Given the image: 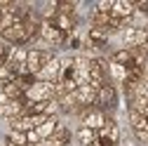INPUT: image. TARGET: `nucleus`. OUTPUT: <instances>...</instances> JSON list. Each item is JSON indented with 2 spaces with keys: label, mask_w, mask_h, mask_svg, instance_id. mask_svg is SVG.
I'll list each match as a JSON object with an SVG mask.
<instances>
[{
  "label": "nucleus",
  "mask_w": 148,
  "mask_h": 146,
  "mask_svg": "<svg viewBox=\"0 0 148 146\" xmlns=\"http://www.w3.org/2000/svg\"><path fill=\"white\" fill-rule=\"evenodd\" d=\"M61 125V120H59V116H52V118H47L40 127H35V132H38V137L40 139H49L54 132H57V127Z\"/></svg>",
  "instance_id": "obj_13"
},
{
  "label": "nucleus",
  "mask_w": 148,
  "mask_h": 146,
  "mask_svg": "<svg viewBox=\"0 0 148 146\" xmlns=\"http://www.w3.org/2000/svg\"><path fill=\"white\" fill-rule=\"evenodd\" d=\"M75 139H78V144L80 146H92V141L97 139V132L94 130H89V127H78V132H75Z\"/></svg>",
  "instance_id": "obj_17"
},
{
  "label": "nucleus",
  "mask_w": 148,
  "mask_h": 146,
  "mask_svg": "<svg viewBox=\"0 0 148 146\" xmlns=\"http://www.w3.org/2000/svg\"><path fill=\"white\" fill-rule=\"evenodd\" d=\"M5 144H7V146H28L26 132H16V130H7V134H5Z\"/></svg>",
  "instance_id": "obj_16"
},
{
  "label": "nucleus",
  "mask_w": 148,
  "mask_h": 146,
  "mask_svg": "<svg viewBox=\"0 0 148 146\" xmlns=\"http://www.w3.org/2000/svg\"><path fill=\"white\" fill-rule=\"evenodd\" d=\"M57 57L52 50H38V47H28V57H26V73L28 76H38V73Z\"/></svg>",
  "instance_id": "obj_1"
},
{
  "label": "nucleus",
  "mask_w": 148,
  "mask_h": 146,
  "mask_svg": "<svg viewBox=\"0 0 148 146\" xmlns=\"http://www.w3.org/2000/svg\"><path fill=\"white\" fill-rule=\"evenodd\" d=\"M0 19H3V5H0Z\"/></svg>",
  "instance_id": "obj_19"
},
{
  "label": "nucleus",
  "mask_w": 148,
  "mask_h": 146,
  "mask_svg": "<svg viewBox=\"0 0 148 146\" xmlns=\"http://www.w3.org/2000/svg\"><path fill=\"white\" fill-rule=\"evenodd\" d=\"M38 38H40L49 50H54V47H61V45L66 43L68 35H66L64 31H59L52 21H42V24H40V35H38Z\"/></svg>",
  "instance_id": "obj_3"
},
{
  "label": "nucleus",
  "mask_w": 148,
  "mask_h": 146,
  "mask_svg": "<svg viewBox=\"0 0 148 146\" xmlns=\"http://www.w3.org/2000/svg\"><path fill=\"white\" fill-rule=\"evenodd\" d=\"M110 61H115V64H122V66H132V64H134V54H132V50L118 47L113 54H110Z\"/></svg>",
  "instance_id": "obj_15"
},
{
  "label": "nucleus",
  "mask_w": 148,
  "mask_h": 146,
  "mask_svg": "<svg viewBox=\"0 0 148 146\" xmlns=\"http://www.w3.org/2000/svg\"><path fill=\"white\" fill-rule=\"evenodd\" d=\"M97 92H99V90H94L92 85H82V87H78V90H75V97H78L80 108L97 106Z\"/></svg>",
  "instance_id": "obj_8"
},
{
  "label": "nucleus",
  "mask_w": 148,
  "mask_h": 146,
  "mask_svg": "<svg viewBox=\"0 0 148 146\" xmlns=\"http://www.w3.org/2000/svg\"><path fill=\"white\" fill-rule=\"evenodd\" d=\"M136 12V5L129 3V0H113V10H110V17L115 19H129Z\"/></svg>",
  "instance_id": "obj_10"
},
{
  "label": "nucleus",
  "mask_w": 148,
  "mask_h": 146,
  "mask_svg": "<svg viewBox=\"0 0 148 146\" xmlns=\"http://www.w3.org/2000/svg\"><path fill=\"white\" fill-rule=\"evenodd\" d=\"M61 57H54L38 76H35V80H42V83H52V85H57L59 80H61Z\"/></svg>",
  "instance_id": "obj_5"
},
{
  "label": "nucleus",
  "mask_w": 148,
  "mask_h": 146,
  "mask_svg": "<svg viewBox=\"0 0 148 146\" xmlns=\"http://www.w3.org/2000/svg\"><path fill=\"white\" fill-rule=\"evenodd\" d=\"M108 78L113 80V83H120V85H125V83L129 80V71H127V66H122V64L108 61Z\"/></svg>",
  "instance_id": "obj_12"
},
{
  "label": "nucleus",
  "mask_w": 148,
  "mask_h": 146,
  "mask_svg": "<svg viewBox=\"0 0 148 146\" xmlns=\"http://www.w3.org/2000/svg\"><path fill=\"white\" fill-rule=\"evenodd\" d=\"M52 24L57 26L59 31H64L66 35H71L73 31H75V14H61V12H59V14L52 19Z\"/></svg>",
  "instance_id": "obj_11"
},
{
  "label": "nucleus",
  "mask_w": 148,
  "mask_h": 146,
  "mask_svg": "<svg viewBox=\"0 0 148 146\" xmlns=\"http://www.w3.org/2000/svg\"><path fill=\"white\" fill-rule=\"evenodd\" d=\"M110 10H113V0H99L94 5V12H101V14H110Z\"/></svg>",
  "instance_id": "obj_18"
},
{
  "label": "nucleus",
  "mask_w": 148,
  "mask_h": 146,
  "mask_svg": "<svg viewBox=\"0 0 148 146\" xmlns=\"http://www.w3.org/2000/svg\"><path fill=\"white\" fill-rule=\"evenodd\" d=\"M19 116H26V99H14V101H7L0 106V118H5L7 123Z\"/></svg>",
  "instance_id": "obj_7"
},
{
  "label": "nucleus",
  "mask_w": 148,
  "mask_h": 146,
  "mask_svg": "<svg viewBox=\"0 0 148 146\" xmlns=\"http://www.w3.org/2000/svg\"><path fill=\"white\" fill-rule=\"evenodd\" d=\"M106 120H108L106 111H101V108H97V106H89V108H82L80 111V125L89 127V130H94V132L101 130V127L106 125Z\"/></svg>",
  "instance_id": "obj_4"
},
{
  "label": "nucleus",
  "mask_w": 148,
  "mask_h": 146,
  "mask_svg": "<svg viewBox=\"0 0 148 146\" xmlns=\"http://www.w3.org/2000/svg\"><path fill=\"white\" fill-rule=\"evenodd\" d=\"M97 134H99L103 141H108V144H113V146H115V144L120 141V127H118V123H115L113 118H108V120H106V125L101 127Z\"/></svg>",
  "instance_id": "obj_9"
},
{
  "label": "nucleus",
  "mask_w": 148,
  "mask_h": 146,
  "mask_svg": "<svg viewBox=\"0 0 148 146\" xmlns=\"http://www.w3.org/2000/svg\"><path fill=\"white\" fill-rule=\"evenodd\" d=\"M127 116H129V127H132V132H134V134L148 132V118H146V116L132 111V108H129V113H127Z\"/></svg>",
  "instance_id": "obj_14"
},
{
  "label": "nucleus",
  "mask_w": 148,
  "mask_h": 146,
  "mask_svg": "<svg viewBox=\"0 0 148 146\" xmlns=\"http://www.w3.org/2000/svg\"><path fill=\"white\" fill-rule=\"evenodd\" d=\"M26 104H38V101H49V99H57V85L52 83H42V80H35L24 94Z\"/></svg>",
  "instance_id": "obj_2"
},
{
  "label": "nucleus",
  "mask_w": 148,
  "mask_h": 146,
  "mask_svg": "<svg viewBox=\"0 0 148 146\" xmlns=\"http://www.w3.org/2000/svg\"><path fill=\"white\" fill-rule=\"evenodd\" d=\"M118 104V90L113 83L103 85L99 92H97V108H101V111H108V108H113Z\"/></svg>",
  "instance_id": "obj_6"
}]
</instances>
